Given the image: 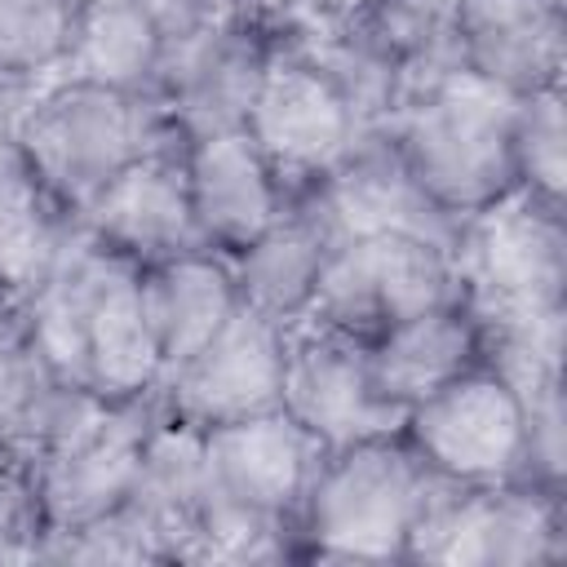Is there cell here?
<instances>
[{
	"instance_id": "obj_17",
	"label": "cell",
	"mask_w": 567,
	"mask_h": 567,
	"mask_svg": "<svg viewBox=\"0 0 567 567\" xmlns=\"http://www.w3.org/2000/svg\"><path fill=\"white\" fill-rule=\"evenodd\" d=\"M487 359V337L474 310L456 297L443 306H430L421 315H408L390 328H381L372 341H363V363L372 394L403 421L408 408L470 372Z\"/></svg>"
},
{
	"instance_id": "obj_24",
	"label": "cell",
	"mask_w": 567,
	"mask_h": 567,
	"mask_svg": "<svg viewBox=\"0 0 567 567\" xmlns=\"http://www.w3.org/2000/svg\"><path fill=\"white\" fill-rule=\"evenodd\" d=\"M456 4L461 0H363L341 31L381 58L408 89L456 71Z\"/></svg>"
},
{
	"instance_id": "obj_3",
	"label": "cell",
	"mask_w": 567,
	"mask_h": 567,
	"mask_svg": "<svg viewBox=\"0 0 567 567\" xmlns=\"http://www.w3.org/2000/svg\"><path fill=\"white\" fill-rule=\"evenodd\" d=\"M439 478L421 465L399 430H381L341 447H328L310 474L292 532L301 549L337 563H390L408 558Z\"/></svg>"
},
{
	"instance_id": "obj_29",
	"label": "cell",
	"mask_w": 567,
	"mask_h": 567,
	"mask_svg": "<svg viewBox=\"0 0 567 567\" xmlns=\"http://www.w3.org/2000/svg\"><path fill=\"white\" fill-rule=\"evenodd\" d=\"M359 9H363V0H301V18H310V22L323 27V31L346 27Z\"/></svg>"
},
{
	"instance_id": "obj_30",
	"label": "cell",
	"mask_w": 567,
	"mask_h": 567,
	"mask_svg": "<svg viewBox=\"0 0 567 567\" xmlns=\"http://www.w3.org/2000/svg\"><path fill=\"white\" fill-rule=\"evenodd\" d=\"M31 93H35V89H18V84H4V80H0V151L13 142L18 115H22V106H27Z\"/></svg>"
},
{
	"instance_id": "obj_7",
	"label": "cell",
	"mask_w": 567,
	"mask_h": 567,
	"mask_svg": "<svg viewBox=\"0 0 567 567\" xmlns=\"http://www.w3.org/2000/svg\"><path fill=\"white\" fill-rule=\"evenodd\" d=\"M456 297L461 284L452 244L412 230L350 235L328 248L310 315L301 323H323L354 341H372L381 328Z\"/></svg>"
},
{
	"instance_id": "obj_26",
	"label": "cell",
	"mask_w": 567,
	"mask_h": 567,
	"mask_svg": "<svg viewBox=\"0 0 567 567\" xmlns=\"http://www.w3.org/2000/svg\"><path fill=\"white\" fill-rule=\"evenodd\" d=\"M75 0H0V80L40 89L58 75Z\"/></svg>"
},
{
	"instance_id": "obj_28",
	"label": "cell",
	"mask_w": 567,
	"mask_h": 567,
	"mask_svg": "<svg viewBox=\"0 0 567 567\" xmlns=\"http://www.w3.org/2000/svg\"><path fill=\"white\" fill-rule=\"evenodd\" d=\"M111 4H128L142 18H151L168 40H182L190 31H199L208 22V4L204 0H111Z\"/></svg>"
},
{
	"instance_id": "obj_8",
	"label": "cell",
	"mask_w": 567,
	"mask_h": 567,
	"mask_svg": "<svg viewBox=\"0 0 567 567\" xmlns=\"http://www.w3.org/2000/svg\"><path fill=\"white\" fill-rule=\"evenodd\" d=\"M151 425H155V394L133 403L89 399L40 447V456L31 461L40 545L71 536L89 523H102L133 496Z\"/></svg>"
},
{
	"instance_id": "obj_10",
	"label": "cell",
	"mask_w": 567,
	"mask_h": 567,
	"mask_svg": "<svg viewBox=\"0 0 567 567\" xmlns=\"http://www.w3.org/2000/svg\"><path fill=\"white\" fill-rule=\"evenodd\" d=\"M567 554L563 492L514 478L496 487H439L408 558L478 563V567H532Z\"/></svg>"
},
{
	"instance_id": "obj_9",
	"label": "cell",
	"mask_w": 567,
	"mask_h": 567,
	"mask_svg": "<svg viewBox=\"0 0 567 567\" xmlns=\"http://www.w3.org/2000/svg\"><path fill=\"white\" fill-rule=\"evenodd\" d=\"M399 434L447 487L527 478V403L492 359L408 408Z\"/></svg>"
},
{
	"instance_id": "obj_20",
	"label": "cell",
	"mask_w": 567,
	"mask_h": 567,
	"mask_svg": "<svg viewBox=\"0 0 567 567\" xmlns=\"http://www.w3.org/2000/svg\"><path fill=\"white\" fill-rule=\"evenodd\" d=\"M89 399L53 372L22 306L0 301V447L31 465Z\"/></svg>"
},
{
	"instance_id": "obj_11",
	"label": "cell",
	"mask_w": 567,
	"mask_h": 567,
	"mask_svg": "<svg viewBox=\"0 0 567 567\" xmlns=\"http://www.w3.org/2000/svg\"><path fill=\"white\" fill-rule=\"evenodd\" d=\"M284 354L288 328L239 301L235 315L195 354L159 377L155 408L190 430H213L270 412L279 408L284 390Z\"/></svg>"
},
{
	"instance_id": "obj_18",
	"label": "cell",
	"mask_w": 567,
	"mask_h": 567,
	"mask_svg": "<svg viewBox=\"0 0 567 567\" xmlns=\"http://www.w3.org/2000/svg\"><path fill=\"white\" fill-rule=\"evenodd\" d=\"M306 208L319 217L332 244L350 235H377V230H412L439 244L456 239V226L412 186L390 137H363L310 190Z\"/></svg>"
},
{
	"instance_id": "obj_23",
	"label": "cell",
	"mask_w": 567,
	"mask_h": 567,
	"mask_svg": "<svg viewBox=\"0 0 567 567\" xmlns=\"http://www.w3.org/2000/svg\"><path fill=\"white\" fill-rule=\"evenodd\" d=\"M75 221L35 186L13 142L0 151V301L22 306L58 266Z\"/></svg>"
},
{
	"instance_id": "obj_16",
	"label": "cell",
	"mask_w": 567,
	"mask_h": 567,
	"mask_svg": "<svg viewBox=\"0 0 567 567\" xmlns=\"http://www.w3.org/2000/svg\"><path fill=\"white\" fill-rule=\"evenodd\" d=\"M563 0H461L456 66L509 97L563 84Z\"/></svg>"
},
{
	"instance_id": "obj_15",
	"label": "cell",
	"mask_w": 567,
	"mask_h": 567,
	"mask_svg": "<svg viewBox=\"0 0 567 567\" xmlns=\"http://www.w3.org/2000/svg\"><path fill=\"white\" fill-rule=\"evenodd\" d=\"M182 164H186V195L199 244L221 257L248 248L292 204L244 128L186 142Z\"/></svg>"
},
{
	"instance_id": "obj_14",
	"label": "cell",
	"mask_w": 567,
	"mask_h": 567,
	"mask_svg": "<svg viewBox=\"0 0 567 567\" xmlns=\"http://www.w3.org/2000/svg\"><path fill=\"white\" fill-rule=\"evenodd\" d=\"M279 408L328 452L381 430H399V416L372 394L363 341L323 328L297 323L288 328L284 354V390Z\"/></svg>"
},
{
	"instance_id": "obj_22",
	"label": "cell",
	"mask_w": 567,
	"mask_h": 567,
	"mask_svg": "<svg viewBox=\"0 0 567 567\" xmlns=\"http://www.w3.org/2000/svg\"><path fill=\"white\" fill-rule=\"evenodd\" d=\"M168 44L173 40L128 4L75 0L66 53H62V66L53 80H80V84H97V89L155 97Z\"/></svg>"
},
{
	"instance_id": "obj_21",
	"label": "cell",
	"mask_w": 567,
	"mask_h": 567,
	"mask_svg": "<svg viewBox=\"0 0 567 567\" xmlns=\"http://www.w3.org/2000/svg\"><path fill=\"white\" fill-rule=\"evenodd\" d=\"M328 248L332 239L319 226V217L310 208L288 204V213L270 230H261L248 248L230 257L239 301L284 328H297L310 315Z\"/></svg>"
},
{
	"instance_id": "obj_1",
	"label": "cell",
	"mask_w": 567,
	"mask_h": 567,
	"mask_svg": "<svg viewBox=\"0 0 567 567\" xmlns=\"http://www.w3.org/2000/svg\"><path fill=\"white\" fill-rule=\"evenodd\" d=\"M137 270L142 266L75 230L49 279L22 301L31 337L53 372L102 403L151 399L164 377L142 315Z\"/></svg>"
},
{
	"instance_id": "obj_5",
	"label": "cell",
	"mask_w": 567,
	"mask_h": 567,
	"mask_svg": "<svg viewBox=\"0 0 567 567\" xmlns=\"http://www.w3.org/2000/svg\"><path fill=\"white\" fill-rule=\"evenodd\" d=\"M452 261L461 301L483 323V337L558 341L567 288L563 208L514 190L456 226Z\"/></svg>"
},
{
	"instance_id": "obj_2",
	"label": "cell",
	"mask_w": 567,
	"mask_h": 567,
	"mask_svg": "<svg viewBox=\"0 0 567 567\" xmlns=\"http://www.w3.org/2000/svg\"><path fill=\"white\" fill-rule=\"evenodd\" d=\"M514 102L518 97L465 75L461 66L399 93L385 137L412 186L452 226L514 195Z\"/></svg>"
},
{
	"instance_id": "obj_12",
	"label": "cell",
	"mask_w": 567,
	"mask_h": 567,
	"mask_svg": "<svg viewBox=\"0 0 567 567\" xmlns=\"http://www.w3.org/2000/svg\"><path fill=\"white\" fill-rule=\"evenodd\" d=\"M279 40L239 31L230 22H204L199 31L168 44L155 102L182 142L244 128L261 89L266 62Z\"/></svg>"
},
{
	"instance_id": "obj_6",
	"label": "cell",
	"mask_w": 567,
	"mask_h": 567,
	"mask_svg": "<svg viewBox=\"0 0 567 567\" xmlns=\"http://www.w3.org/2000/svg\"><path fill=\"white\" fill-rule=\"evenodd\" d=\"M244 133L252 137L279 186L292 195L315 190L368 137V120L310 44L279 40Z\"/></svg>"
},
{
	"instance_id": "obj_13",
	"label": "cell",
	"mask_w": 567,
	"mask_h": 567,
	"mask_svg": "<svg viewBox=\"0 0 567 567\" xmlns=\"http://www.w3.org/2000/svg\"><path fill=\"white\" fill-rule=\"evenodd\" d=\"M182 146L186 142H164V146H151L146 155L128 159L80 208L75 230L133 266H151V261L204 248L195 217H190Z\"/></svg>"
},
{
	"instance_id": "obj_19",
	"label": "cell",
	"mask_w": 567,
	"mask_h": 567,
	"mask_svg": "<svg viewBox=\"0 0 567 567\" xmlns=\"http://www.w3.org/2000/svg\"><path fill=\"white\" fill-rule=\"evenodd\" d=\"M137 292H142V315L164 372L177 368L186 354H195L239 306L230 257L213 248H190V252L142 266Z\"/></svg>"
},
{
	"instance_id": "obj_4",
	"label": "cell",
	"mask_w": 567,
	"mask_h": 567,
	"mask_svg": "<svg viewBox=\"0 0 567 567\" xmlns=\"http://www.w3.org/2000/svg\"><path fill=\"white\" fill-rule=\"evenodd\" d=\"M164 142L182 137L155 97L80 80L40 84L13 128V151L22 155L27 173L71 221L128 159Z\"/></svg>"
},
{
	"instance_id": "obj_27",
	"label": "cell",
	"mask_w": 567,
	"mask_h": 567,
	"mask_svg": "<svg viewBox=\"0 0 567 567\" xmlns=\"http://www.w3.org/2000/svg\"><path fill=\"white\" fill-rule=\"evenodd\" d=\"M213 22H230L239 31L284 40V31L301 18V0H204Z\"/></svg>"
},
{
	"instance_id": "obj_25",
	"label": "cell",
	"mask_w": 567,
	"mask_h": 567,
	"mask_svg": "<svg viewBox=\"0 0 567 567\" xmlns=\"http://www.w3.org/2000/svg\"><path fill=\"white\" fill-rule=\"evenodd\" d=\"M509 159H514V190L563 208L567 195V106L563 84L536 89L514 102L509 124Z\"/></svg>"
}]
</instances>
